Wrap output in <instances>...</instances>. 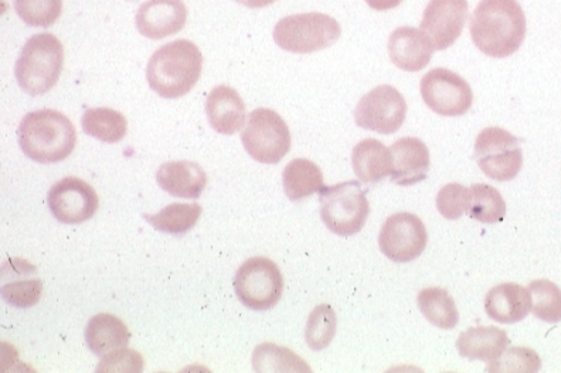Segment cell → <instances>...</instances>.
<instances>
[{"instance_id": "cell-23", "label": "cell", "mask_w": 561, "mask_h": 373, "mask_svg": "<svg viewBox=\"0 0 561 373\" xmlns=\"http://www.w3.org/2000/svg\"><path fill=\"white\" fill-rule=\"evenodd\" d=\"M352 166L363 183H377L390 176V150L376 139H365L353 148Z\"/></svg>"}, {"instance_id": "cell-16", "label": "cell", "mask_w": 561, "mask_h": 373, "mask_svg": "<svg viewBox=\"0 0 561 373\" xmlns=\"http://www.w3.org/2000/svg\"><path fill=\"white\" fill-rule=\"evenodd\" d=\"M391 180L401 187L414 186L427 177L430 152L423 140L399 139L390 147Z\"/></svg>"}, {"instance_id": "cell-18", "label": "cell", "mask_w": 561, "mask_h": 373, "mask_svg": "<svg viewBox=\"0 0 561 373\" xmlns=\"http://www.w3.org/2000/svg\"><path fill=\"white\" fill-rule=\"evenodd\" d=\"M207 119L213 129L221 135H234L245 123V105L239 92L227 85L216 86L207 96Z\"/></svg>"}, {"instance_id": "cell-38", "label": "cell", "mask_w": 561, "mask_h": 373, "mask_svg": "<svg viewBox=\"0 0 561 373\" xmlns=\"http://www.w3.org/2000/svg\"><path fill=\"white\" fill-rule=\"evenodd\" d=\"M237 3L243 4L250 9L267 8L270 4L277 2V0H236Z\"/></svg>"}, {"instance_id": "cell-32", "label": "cell", "mask_w": 561, "mask_h": 373, "mask_svg": "<svg viewBox=\"0 0 561 373\" xmlns=\"http://www.w3.org/2000/svg\"><path fill=\"white\" fill-rule=\"evenodd\" d=\"M14 9L27 26L48 27L60 18L62 0H14Z\"/></svg>"}, {"instance_id": "cell-12", "label": "cell", "mask_w": 561, "mask_h": 373, "mask_svg": "<svg viewBox=\"0 0 561 373\" xmlns=\"http://www.w3.org/2000/svg\"><path fill=\"white\" fill-rule=\"evenodd\" d=\"M427 242L428 234L423 221L409 212L387 218L379 236L380 249L386 258L398 264L417 259Z\"/></svg>"}, {"instance_id": "cell-24", "label": "cell", "mask_w": 561, "mask_h": 373, "mask_svg": "<svg viewBox=\"0 0 561 373\" xmlns=\"http://www.w3.org/2000/svg\"><path fill=\"white\" fill-rule=\"evenodd\" d=\"M283 186L291 201H301L325 187L322 170L308 159H295L287 164L283 173Z\"/></svg>"}, {"instance_id": "cell-10", "label": "cell", "mask_w": 561, "mask_h": 373, "mask_svg": "<svg viewBox=\"0 0 561 373\" xmlns=\"http://www.w3.org/2000/svg\"><path fill=\"white\" fill-rule=\"evenodd\" d=\"M420 91L425 105L442 116L466 115L473 102L468 82L447 68L428 71L421 80Z\"/></svg>"}, {"instance_id": "cell-28", "label": "cell", "mask_w": 561, "mask_h": 373, "mask_svg": "<svg viewBox=\"0 0 561 373\" xmlns=\"http://www.w3.org/2000/svg\"><path fill=\"white\" fill-rule=\"evenodd\" d=\"M468 214L482 224H496L506 215V202L496 188L473 184L469 188Z\"/></svg>"}, {"instance_id": "cell-15", "label": "cell", "mask_w": 561, "mask_h": 373, "mask_svg": "<svg viewBox=\"0 0 561 373\" xmlns=\"http://www.w3.org/2000/svg\"><path fill=\"white\" fill-rule=\"evenodd\" d=\"M186 4L182 0H148L137 13V27L142 36L161 40L185 27Z\"/></svg>"}, {"instance_id": "cell-20", "label": "cell", "mask_w": 561, "mask_h": 373, "mask_svg": "<svg viewBox=\"0 0 561 373\" xmlns=\"http://www.w3.org/2000/svg\"><path fill=\"white\" fill-rule=\"evenodd\" d=\"M531 310L529 289L516 283L495 285L485 299V312L493 322L515 324L527 317Z\"/></svg>"}, {"instance_id": "cell-25", "label": "cell", "mask_w": 561, "mask_h": 373, "mask_svg": "<svg viewBox=\"0 0 561 373\" xmlns=\"http://www.w3.org/2000/svg\"><path fill=\"white\" fill-rule=\"evenodd\" d=\"M81 126L87 135L104 143H118L128 132L125 116L111 108L87 109Z\"/></svg>"}, {"instance_id": "cell-37", "label": "cell", "mask_w": 561, "mask_h": 373, "mask_svg": "<svg viewBox=\"0 0 561 373\" xmlns=\"http://www.w3.org/2000/svg\"><path fill=\"white\" fill-rule=\"evenodd\" d=\"M366 3L377 12H386L400 7L403 0H366Z\"/></svg>"}, {"instance_id": "cell-19", "label": "cell", "mask_w": 561, "mask_h": 373, "mask_svg": "<svg viewBox=\"0 0 561 373\" xmlns=\"http://www.w3.org/2000/svg\"><path fill=\"white\" fill-rule=\"evenodd\" d=\"M157 182L162 190L179 198H199L207 186V174L199 163L181 160L158 168Z\"/></svg>"}, {"instance_id": "cell-36", "label": "cell", "mask_w": 561, "mask_h": 373, "mask_svg": "<svg viewBox=\"0 0 561 373\" xmlns=\"http://www.w3.org/2000/svg\"><path fill=\"white\" fill-rule=\"evenodd\" d=\"M142 370L144 358L137 351L127 350V348L105 355L96 366L99 372H140Z\"/></svg>"}, {"instance_id": "cell-21", "label": "cell", "mask_w": 561, "mask_h": 373, "mask_svg": "<svg viewBox=\"0 0 561 373\" xmlns=\"http://www.w3.org/2000/svg\"><path fill=\"white\" fill-rule=\"evenodd\" d=\"M510 346L505 329L496 327H472L458 337L459 355L471 361L492 362Z\"/></svg>"}, {"instance_id": "cell-35", "label": "cell", "mask_w": 561, "mask_h": 373, "mask_svg": "<svg viewBox=\"0 0 561 373\" xmlns=\"http://www.w3.org/2000/svg\"><path fill=\"white\" fill-rule=\"evenodd\" d=\"M437 210L447 220H458L469 207V188L453 183L444 186L437 196Z\"/></svg>"}, {"instance_id": "cell-5", "label": "cell", "mask_w": 561, "mask_h": 373, "mask_svg": "<svg viewBox=\"0 0 561 373\" xmlns=\"http://www.w3.org/2000/svg\"><path fill=\"white\" fill-rule=\"evenodd\" d=\"M341 33V24L328 14H293L275 24L274 42L285 51L311 55L335 45Z\"/></svg>"}, {"instance_id": "cell-2", "label": "cell", "mask_w": 561, "mask_h": 373, "mask_svg": "<svg viewBox=\"0 0 561 373\" xmlns=\"http://www.w3.org/2000/svg\"><path fill=\"white\" fill-rule=\"evenodd\" d=\"M19 147L33 162L59 163L76 148L75 125L55 109H41L24 116L18 129Z\"/></svg>"}, {"instance_id": "cell-14", "label": "cell", "mask_w": 561, "mask_h": 373, "mask_svg": "<svg viewBox=\"0 0 561 373\" xmlns=\"http://www.w3.org/2000/svg\"><path fill=\"white\" fill-rule=\"evenodd\" d=\"M467 19V0H430L421 31L430 38L434 50L444 51L461 36Z\"/></svg>"}, {"instance_id": "cell-17", "label": "cell", "mask_w": 561, "mask_h": 373, "mask_svg": "<svg viewBox=\"0 0 561 373\" xmlns=\"http://www.w3.org/2000/svg\"><path fill=\"white\" fill-rule=\"evenodd\" d=\"M389 56L400 70L417 72L432 61L434 47L421 28L399 27L390 34Z\"/></svg>"}, {"instance_id": "cell-30", "label": "cell", "mask_w": 561, "mask_h": 373, "mask_svg": "<svg viewBox=\"0 0 561 373\" xmlns=\"http://www.w3.org/2000/svg\"><path fill=\"white\" fill-rule=\"evenodd\" d=\"M337 316L329 304H319L312 310L305 328V339L313 351H322L335 338Z\"/></svg>"}, {"instance_id": "cell-7", "label": "cell", "mask_w": 561, "mask_h": 373, "mask_svg": "<svg viewBox=\"0 0 561 373\" xmlns=\"http://www.w3.org/2000/svg\"><path fill=\"white\" fill-rule=\"evenodd\" d=\"M241 142L257 162L277 164L291 149V132L275 110L259 108L250 114Z\"/></svg>"}, {"instance_id": "cell-4", "label": "cell", "mask_w": 561, "mask_h": 373, "mask_svg": "<svg viewBox=\"0 0 561 373\" xmlns=\"http://www.w3.org/2000/svg\"><path fill=\"white\" fill-rule=\"evenodd\" d=\"M65 66V48L50 33L36 34L22 48L14 68L18 84L26 94L38 96L51 91Z\"/></svg>"}, {"instance_id": "cell-31", "label": "cell", "mask_w": 561, "mask_h": 373, "mask_svg": "<svg viewBox=\"0 0 561 373\" xmlns=\"http://www.w3.org/2000/svg\"><path fill=\"white\" fill-rule=\"evenodd\" d=\"M531 312L541 322H561V289L550 280L539 279L529 284Z\"/></svg>"}, {"instance_id": "cell-27", "label": "cell", "mask_w": 561, "mask_h": 373, "mask_svg": "<svg viewBox=\"0 0 561 373\" xmlns=\"http://www.w3.org/2000/svg\"><path fill=\"white\" fill-rule=\"evenodd\" d=\"M202 215L199 203H171L164 207L158 214H145L144 218L154 230L164 234L183 235L197 224Z\"/></svg>"}, {"instance_id": "cell-34", "label": "cell", "mask_w": 561, "mask_h": 373, "mask_svg": "<svg viewBox=\"0 0 561 373\" xmlns=\"http://www.w3.org/2000/svg\"><path fill=\"white\" fill-rule=\"evenodd\" d=\"M43 282L41 279H24L7 283L2 288V299L18 308H28L41 302Z\"/></svg>"}, {"instance_id": "cell-6", "label": "cell", "mask_w": 561, "mask_h": 373, "mask_svg": "<svg viewBox=\"0 0 561 373\" xmlns=\"http://www.w3.org/2000/svg\"><path fill=\"white\" fill-rule=\"evenodd\" d=\"M323 224L333 234L347 237L363 230L370 214L369 201L357 182L323 187L319 191Z\"/></svg>"}, {"instance_id": "cell-22", "label": "cell", "mask_w": 561, "mask_h": 373, "mask_svg": "<svg viewBox=\"0 0 561 373\" xmlns=\"http://www.w3.org/2000/svg\"><path fill=\"white\" fill-rule=\"evenodd\" d=\"M129 339L128 327L113 314H96L85 327L87 346L99 357L127 348Z\"/></svg>"}, {"instance_id": "cell-33", "label": "cell", "mask_w": 561, "mask_h": 373, "mask_svg": "<svg viewBox=\"0 0 561 373\" xmlns=\"http://www.w3.org/2000/svg\"><path fill=\"white\" fill-rule=\"evenodd\" d=\"M541 360L530 348L512 347L502 352L500 358L490 362L488 372H539Z\"/></svg>"}, {"instance_id": "cell-13", "label": "cell", "mask_w": 561, "mask_h": 373, "mask_svg": "<svg viewBox=\"0 0 561 373\" xmlns=\"http://www.w3.org/2000/svg\"><path fill=\"white\" fill-rule=\"evenodd\" d=\"M48 208L57 221L67 225L82 224L99 210V196L89 183L77 177H66L50 188Z\"/></svg>"}, {"instance_id": "cell-1", "label": "cell", "mask_w": 561, "mask_h": 373, "mask_svg": "<svg viewBox=\"0 0 561 373\" xmlns=\"http://www.w3.org/2000/svg\"><path fill=\"white\" fill-rule=\"evenodd\" d=\"M473 45L483 55H515L526 37V16L517 0H481L469 23Z\"/></svg>"}, {"instance_id": "cell-11", "label": "cell", "mask_w": 561, "mask_h": 373, "mask_svg": "<svg viewBox=\"0 0 561 373\" xmlns=\"http://www.w3.org/2000/svg\"><path fill=\"white\" fill-rule=\"evenodd\" d=\"M405 115H408V102L391 85H380L367 92L355 109L357 126L381 135L399 132Z\"/></svg>"}, {"instance_id": "cell-8", "label": "cell", "mask_w": 561, "mask_h": 373, "mask_svg": "<svg viewBox=\"0 0 561 373\" xmlns=\"http://www.w3.org/2000/svg\"><path fill=\"white\" fill-rule=\"evenodd\" d=\"M234 290L245 307L264 312L278 304L284 292V278L273 260L257 256L245 260L237 270Z\"/></svg>"}, {"instance_id": "cell-26", "label": "cell", "mask_w": 561, "mask_h": 373, "mask_svg": "<svg viewBox=\"0 0 561 373\" xmlns=\"http://www.w3.org/2000/svg\"><path fill=\"white\" fill-rule=\"evenodd\" d=\"M417 302L421 313L433 326L442 329L457 327L459 322L458 308L447 290L439 288L421 290Z\"/></svg>"}, {"instance_id": "cell-29", "label": "cell", "mask_w": 561, "mask_h": 373, "mask_svg": "<svg viewBox=\"0 0 561 373\" xmlns=\"http://www.w3.org/2000/svg\"><path fill=\"white\" fill-rule=\"evenodd\" d=\"M253 368L257 372H311V366L297 353L275 343H261L255 348Z\"/></svg>"}, {"instance_id": "cell-3", "label": "cell", "mask_w": 561, "mask_h": 373, "mask_svg": "<svg viewBox=\"0 0 561 373\" xmlns=\"http://www.w3.org/2000/svg\"><path fill=\"white\" fill-rule=\"evenodd\" d=\"M202 68V53L195 43L188 40L168 43L158 48L148 62V84L162 98H181L197 84Z\"/></svg>"}, {"instance_id": "cell-9", "label": "cell", "mask_w": 561, "mask_h": 373, "mask_svg": "<svg viewBox=\"0 0 561 373\" xmlns=\"http://www.w3.org/2000/svg\"><path fill=\"white\" fill-rule=\"evenodd\" d=\"M473 158L486 177L501 183L514 180L524 166L520 140L502 128L478 135Z\"/></svg>"}]
</instances>
